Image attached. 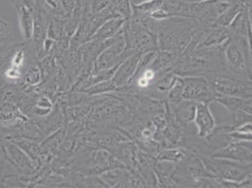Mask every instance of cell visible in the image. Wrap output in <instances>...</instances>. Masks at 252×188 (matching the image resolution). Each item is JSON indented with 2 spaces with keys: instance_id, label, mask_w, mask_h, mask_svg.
<instances>
[{
  "instance_id": "17",
  "label": "cell",
  "mask_w": 252,
  "mask_h": 188,
  "mask_svg": "<svg viewBox=\"0 0 252 188\" xmlns=\"http://www.w3.org/2000/svg\"><path fill=\"white\" fill-rule=\"evenodd\" d=\"M188 157V153L184 149H170L167 151H162L158 154V160L168 161V162H183Z\"/></svg>"
},
{
  "instance_id": "5",
  "label": "cell",
  "mask_w": 252,
  "mask_h": 188,
  "mask_svg": "<svg viewBox=\"0 0 252 188\" xmlns=\"http://www.w3.org/2000/svg\"><path fill=\"white\" fill-rule=\"evenodd\" d=\"M212 157L252 163V141H234L218 150Z\"/></svg>"
},
{
  "instance_id": "15",
  "label": "cell",
  "mask_w": 252,
  "mask_h": 188,
  "mask_svg": "<svg viewBox=\"0 0 252 188\" xmlns=\"http://www.w3.org/2000/svg\"><path fill=\"white\" fill-rule=\"evenodd\" d=\"M119 90V88L116 86L115 83L112 81V79L103 81L99 83L91 85L83 90L79 91L78 93L88 94V95H96V94H107Z\"/></svg>"
},
{
  "instance_id": "22",
  "label": "cell",
  "mask_w": 252,
  "mask_h": 188,
  "mask_svg": "<svg viewBox=\"0 0 252 188\" xmlns=\"http://www.w3.org/2000/svg\"><path fill=\"white\" fill-rule=\"evenodd\" d=\"M9 35V30H8V26H0V41L2 39L7 38Z\"/></svg>"
},
{
  "instance_id": "6",
  "label": "cell",
  "mask_w": 252,
  "mask_h": 188,
  "mask_svg": "<svg viewBox=\"0 0 252 188\" xmlns=\"http://www.w3.org/2000/svg\"><path fill=\"white\" fill-rule=\"evenodd\" d=\"M209 105L210 103L205 102H198L196 104V111L193 121L198 128V135L201 139L209 136L217 125Z\"/></svg>"
},
{
  "instance_id": "19",
  "label": "cell",
  "mask_w": 252,
  "mask_h": 188,
  "mask_svg": "<svg viewBox=\"0 0 252 188\" xmlns=\"http://www.w3.org/2000/svg\"><path fill=\"white\" fill-rule=\"evenodd\" d=\"M41 2L52 16L66 18L65 13L63 11L62 0H41Z\"/></svg>"
},
{
  "instance_id": "2",
  "label": "cell",
  "mask_w": 252,
  "mask_h": 188,
  "mask_svg": "<svg viewBox=\"0 0 252 188\" xmlns=\"http://www.w3.org/2000/svg\"><path fill=\"white\" fill-rule=\"evenodd\" d=\"M212 89L218 94L252 98V80L228 70L204 75Z\"/></svg>"
},
{
  "instance_id": "14",
  "label": "cell",
  "mask_w": 252,
  "mask_h": 188,
  "mask_svg": "<svg viewBox=\"0 0 252 188\" xmlns=\"http://www.w3.org/2000/svg\"><path fill=\"white\" fill-rule=\"evenodd\" d=\"M42 79V73L40 66L38 64H30L24 69L21 86L24 89L36 87L41 84Z\"/></svg>"
},
{
  "instance_id": "3",
  "label": "cell",
  "mask_w": 252,
  "mask_h": 188,
  "mask_svg": "<svg viewBox=\"0 0 252 188\" xmlns=\"http://www.w3.org/2000/svg\"><path fill=\"white\" fill-rule=\"evenodd\" d=\"M2 147L5 158L16 170L19 179L26 177L31 180L30 176L36 171V167L31 157L10 139L2 138Z\"/></svg>"
},
{
  "instance_id": "18",
  "label": "cell",
  "mask_w": 252,
  "mask_h": 188,
  "mask_svg": "<svg viewBox=\"0 0 252 188\" xmlns=\"http://www.w3.org/2000/svg\"><path fill=\"white\" fill-rule=\"evenodd\" d=\"M162 5H163V0H144L140 3L132 4V8L134 11L150 15L153 11L161 8Z\"/></svg>"
},
{
  "instance_id": "20",
  "label": "cell",
  "mask_w": 252,
  "mask_h": 188,
  "mask_svg": "<svg viewBox=\"0 0 252 188\" xmlns=\"http://www.w3.org/2000/svg\"><path fill=\"white\" fill-rule=\"evenodd\" d=\"M109 5H110V0H90V7L93 14L104 10Z\"/></svg>"
},
{
  "instance_id": "11",
  "label": "cell",
  "mask_w": 252,
  "mask_h": 188,
  "mask_svg": "<svg viewBox=\"0 0 252 188\" xmlns=\"http://www.w3.org/2000/svg\"><path fill=\"white\" fill-rule=\"evenodd\" d=\"M15 11L18 17L19 29L21 31L23 40L25 42H30L32 39L34 27V18L32 11L26 6H20L16 8Z\"/></svg>"
},
{
  "instance_id": "21",
  "label": "cell",
  "mask_w": 252,
  "mask_h": 188,
  "mask_svg": "<svg viewBox=\"0 0 252 188\" xmlns=\"http://www.w3.org/2000/svg\"><path fill=\"white\" fill-rule=\"evenodd\" d=\"M150 17L152 19H154L155 21H163V20H166L171 17V15L169 14L168 11H166L163 7L159 8L158 10H156L155 11H153L151 14H150Z\"/></svg>"
},
{
  "instance_id": "23",
  "label": "cell",
  "mask_w": 252,
  "mask_h": 188,
  "mask_svg": "<svg viewBox=\"0 0 252 188\" xmlns=\"http://www.w3.org/2000/svg\"><path fill=\"white\" fill-rule=\"evenodd\" d=\"M0 23H1L2 25H4V26H9V23L6 21L3 17H1V16H0Z\"/></svg>"
},
{
  "instance_id": "12",
  "label": "cell",
  "mask_w": 252,
  "mask_h": 188,
  "mask_svg": "<svg viewBox=\"0 0 252 188\" xmlns=\"http://www.w3.org/2000/svg\"><path fill=\"white\" fill-rule=\"evenodd\" d=\"M174 104V114L182 125H188L194 120L196 111V102L189 100H181Z\"/></svg>"
},
{
  "instance_id": "13",
  "label": "cell",
  "mask_w": 252,
  "mask_h": 188,
  "mask_svg": "<svg viewBox=\"0 0 252 188\" xmlns=\"http://www.w3.org/2000/svg\"><path fill=\"white\" fill-rule=\"evenodd\" d=\"M10 140H11L19 148H21L22 150L29 157H31V159L33 161L36 169H37V162L42 154V148H41V145L38 143V141L28 138V137H17V138H12Z\"/></svg>"
},
{
  "instance_id": "16",
  "label": "cell",
  "mask_w": 252,
  "mask_h": 188,
  "mask_svg": "<svg viewBox=\"0 0 252 188\" xmlns=\"http://www.w3.org/2000/svg\"><path fill=\"white\" fill-rule=\"evenodd\" d=\"M110 6L119 17L128 20L133 13L131 0H110Z\"/></svg>"
},
{
  "instance_id": "24",
  "label": "cell",
  "mask_w": 252,
  "mask_h": 188,
  "mask_svg": "<svg viewBox=\"0 0 252 188\" xmlns=\"http://www.w3.org/2000/svg\"><path fill=\"white\" fill-rule=\"evenodd\" d=\"M1 25H2V24H1V23H0V26H1ZM3 26H4V25H3Z\"/></svg>"
},
{
  "instance_id": "9",
  "label": "cell",
  "mask_w": 252,
  "mask_h": 188,
  "mask_svg": "<svg viewBox=\"0 0 252 188\" xmlns=\"http://www.w3.org/2000/svg\"><path fill=\"white\" fill-rule=\"evenodd\" d=\"M231 38L230 32L224 27H211L208 28L204 37L202 38L198 48L211 47L223 44ZM197 48V49H198Z\"/></svg>"
},
{
  "instance_id": "7",
  "label": "cell",
  "mask_w": 252,
  "mask_h": 188,
  "mask_svg": "<svg viewBox=\"0 0 252 188\" xmlns=\"http://www.w3.org/2000/svg\"><path fill=\"white\" fill-rule=\"evenodd\" d=\"M140 57L141 54L135 53L119 65L114 76L112 77V81L119 89L126 87V85L130 84L134 74L136 73Z\"/></svg>"
},
{
  "instance_id": "1",
  "label": "cell",
  "mask_w": 252,
  "mask_h": 188,
  "mask_svg": "<svg viewBox=\"0 0 252 188\" xmlns=\"http://www.w3.org/2000/svg\"><path fill=\"white\" fill-rule=\"evenodd\" d=\"M207 171L219 180L243 184L252 180V163H241L220 158H201Z\"/></svg>"
},
{
  "instance_id": "8",
  "label": "cell",
  "mask_w": 252,
  "mask_h": 188,
  "mask_svg": "<svg viewBox=\"0 0 252 188\" xmlns=\"http://www.w3.org/2000/svg\"><path fill=\"white\" fill-rule=\"evenodd\" d=\"M214 101L225 106L231 113L236 111H245L252 114V98H241L217 93Z\"/></svg>"
},
{
  "instance_id": "10",
  "label": "cell",
  "mask_w": 252,
  "mask_h": 188,
  "mask_svg": "<svg viewBox=\"0 0 252 188\" xmlns=\"http://www.w3.org/2000/svg\"><path fill=\"white\" fill-rule=\"evenodd\" d=\"M126 19L122 17H117L109 19L108 21L104 23L94 33L91 40H94L98 42H103L109 38L116 36L119 32L122 31Z\"/></svg>"
},
{
  "instance_id": "4",
  "label": "cell",
  "mask_w": 252,
  "mask_h": 188,
  "mask_svg": "<svg viewBox=\"0 0 252 188\" xmlns=\"http://www.w3.org/2000/svg\"><path fill=\"white\" fill-rule=\"evenodd\" d=\"M184 79V89L182 99L193 102L211 103L215 100L217 93L212 89L210 84L204 76H186Z\"/></svg>"
}]
</instances>
